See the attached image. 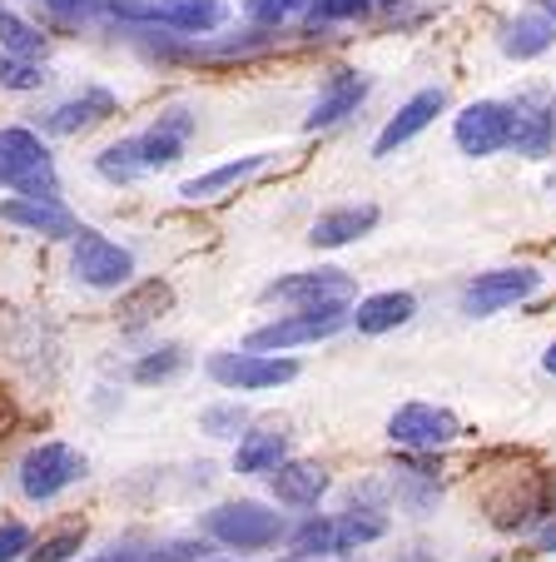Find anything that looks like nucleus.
<instances>
[{
	"label": "nucleus",
	"mask_w": 556,
	"mask_h": 562,
	"mask_svg": "<svg viewBox=\"0 0 556 562\" xmlns=\"http://www.w3.org/2000/svg\"><path fill=\"white\" fill-rule=\"evenodd\" d=\"M31 552V528L25 522H0V562H21Z\"/></svg>",
	"instance_id": "nucleus-32"
},
{
	"label": "nucleus",
	"mask_w": 556,
	"mask_h": 562,
	"mask_svg": "<svg viewBox=\"0 0 556 562\" xmlns=\"http://www.w3.org/2000/svg\"><path fill=\"white\" fill-rule=\"evenodd\" d=\"M263 304H288V308H318V304H353V274L348 269H298V274L273 279L263 289Z\"/></svg>",
	"instance_id": "nucleus-9"
},
{
	"label": "nucleus",
	"mask_w": 556,
	"mask_h": 562,
	"mask_svg": "<svg viewBox=\"0 0 556 562\" xmlns=\"http://www.w3.org/2000/svg\"><path fill=\"white\" fill-rule=\"evenodd\" d=\"M41 5H45V11H55L60 21H75V15H84L95 0H41Z\"/></svg>",
	"instance_id": "nucleus-35"
},
{
	"label": "nucleus",
	"mask_w": 556,
	"mask_h": 562,
	"mask_svg": "<svg viewBox=\"0 0 556 562\" xmlns=\"http://www.w3.org/2000/svg\"><path fill=\"white\" fill-rule=\"evenodd\" d=\"M546 284L542 269L532 265H507V269H487V274H477L473 284L462 289V314L467 318H487V314H502V308L512 304H526V299H536Z\"/></svg>",
	"instance_id": "nucleus-5"
},
{
	"label": "nucleus",
	"mask_w": 556,
	"mask_h": 562,
	"mask_svg": "<svg viewBox=\"0 0 556 562\" xmlns=\"http://www.w3.org/2000/svg\"><path fill=\"white\" fill-rule=\"evenodd\" d=\"M190 135H194V115H190V110H179V105L164 110V115H159L155 125L145 130V135H135L139 139V155H145V165H149V175L169 170V165L184 155Z\"/></svg>",
	"instance_id": "nucleus-16"
},
{
	"label": "nucleus",
	"mask_w": 556,
	"mask_h": 562,
	"mask_svg": "<svg viewBox=\"0 0 556 562\" xmlns=\"http://www.w3.org/2000/svg\"><path fill=\"white\" fill-rule=\"evenodd\" d=\"M169 304H174V289L159 284V279H145V284H135L129 294H120L115 314L125 318V324H149V318H159Z\"/></svg>",
	"instance_id": "nucleus-25"
},
{
	"label": "nucleus",
	"mask_w": 556,
	"mask_h": 562,
	"mask_svg": "<svg viewBox=\"0 0 556 562\" xmlns=\"http://www.w3.org/2000/svg\"><path fill=\"white\" fill-rule=\"evenodd\" d=\"M110 15L129 25H164L179 35H209L229 21L224 0H110Z\"/></svg>",
	"instance_id": "nucleus-3"
},
{
	"label": "nucleus",
	"mask_w": 556,
	"mask_h": 562,
	"mask_svg": "<svg viewBox=\"0 0 556 562\" xmlns=\"http://www.w3.org/2000/svg\"><path fill=\"white\" fill-rule=\"evenodd\" d=\"M184 363H190V353L179 349V344H164V349L145 353L135 363V383H169L174 373H184Z\"/></svg>",
	"instance_id": "nucleus-29"
},
{
	"label": "nucleus",
	"mask_w": 556,
	"mask_h": 562,
	"mask_svg": "<svg viewBox=\"0 0 556 562\" xmlns=\"http://www.w3.org/2000/svg\"><path fill=\"white\" fill-rule=\"evenodd\" d=\"M452 139H457L462 155H473V159L512 149V105H502V100H473V105L452 120Z\"/></svg>",
	"instance_id": "nucleus-11"
},
{
	"label": "nucleus",
	"mask_w": 556,
	"mask_h": 562,
	"mask_svg": "<svg viewBox=\"0 0 556 562\" xmlns=\"http://www.w3.org/2000/svg\"><path fill=\"white\" fill-rule=\"evenodd\" d=\"M115 110H120V100L110 95L105 86H90V90H80V95L45 110V130H50V135H84V130L105 125Z\"/></svg>",
	"instance_id": "nucleus-14"
},
{
	"label": "nucleus",
	"mask_w": 556,
	"mask_h": 562,
	"mask_svg": "<svg viewBox=\"0 0 556 562\" xmlns=\"http://www.w3.org/2000/svg\"><path fill=\"white\" fill-rule=\"evenodd\" d=\"M80 548H84V528H65V532H55V538H45L41 548L25 552V562H70Z\"/></svg>",
	"instance_id": "nucleus-31"
},
{
	"label": "nucleus",
	"mask_w": 556,
	"mask_h": 562,
	"mask_svg": "<svg viewBox=\"0 0 556 562\" xmlns=\"http://www.w3.org/2000/svg\"><path fill=\"white\" fill-rule=\"evenodd\" d=\"M70 269L90 289H125L135 279V255L125 245H115V239H105L100 229H80L70 249Z\"/></svg>",
	"instance_id": "nucleus-7"
},
{
	"label": "nucleus",
	"mask_w": 556,
	"mask_h": 562,
	"mask_svg": "<svg viewBox=\"0 0 556 562\" xmlns=\"http://www.w3.org/2000/svg\"><path fill=\"white\" fill-rule=\"evenodd\" d=\"M0 190L31 194V200H60V175L45 139L25 125L0 130Z\"/></svg>",
	"instance_id": "nucleus-1"
},
{
	"label": "nucleus",
	"mask_w": 556,
	"mask_h": 562,
	"mask_svg": "<svg viewBox=\"0 0 556 562\" xmlns=\"http://www.w3.org/2000/svg\"><path fill=\"white\" fill-rule=\"evenodd\" d=\"M288 458V438L259 428V434H243L239 453H234V473H273V468Z\"/></svg>",
	"instance_id": "nucleus-23"
},
{
	"label": "nucleus",
	"mask_w": 556,
	"mask_h": 562,
	"mask_svg": "<svg viewBox=\"0 0 556 562\" xmlns=\"http://www.w3.org/2000/svg\"><path fill=\"white\" fill-rule=\"evenodd\" d=\"M0 50L25 55V60H41V55H45V35L35 31L31 21H21L15 11H5V5H0Z\"/></svg>",
	"instance_id": "nucleus-27"
},
{
	"label": "nucleus",
	"mask_w": 556,
	"mask_h": 562,
	"mask_svg": "<svg viewBox=\"0 0 556 562\" xmlns=\"http://www.w3.org/2000/svg\"><path fill=\"white\" fill-rule=\"evenodd\" d=\"M442 110H447V90L442 86H432V90H418V95L412 100H402L398 105V115L388 120V125L378 130V139H373V155H393V149L398 145H408V139H418L422 130L432 125V120L442 115Z\"/></svg>",
	"instance_id": "nucleus-12"
},
{
	"label": "nucleus",
	"mask_w": 556,
	"mask_h": 562,
	"mask_svg": "<svg viewBox=\"0 0 556 562\" xmlns=\"http://www.w3.org/2000/svg\"><path fill=\"white\" fill-rule=\"evenodd\" d=\"M536 548H542V552H552V548H556V518L546 522L542 532H536Z\"/></svg>",
	"instance_id": "nucleus-36"
},
{
	"label": "nucleus",
	"mask_w": 556,
	"mask_h": 562,
	"mask_svg": "<svg viewBox=\"0 0 556 562\" xmlns=\"http://www.w3.org/2000/svg\"><path fill=\"white\" fill-rule=\"evenodd\" d=\"M314 0H243V21L259 25V31H279L294 15H304Z\"/></svg>",
	"instance_id": "nucleus-28"
},
{
	"label": "nucleus",
	"mask_w": 556,
	"mask_h": 562,
	"mask_svg": "<svg viewBox=\"0 0 556 562\" xmlns=\"http://www.w3.org/2000/svg\"><path fill=\"white\" fill-rule=\"evenodd\" d=\"M243 424V408H204V434L214 438H234Z\"/></svg>",
	"instance_id": "nucleus-33"
},
{
	"label": "nucleus",
	"mask_w": 556,
	"mask_h": 562,
	"mask_svg": "<svg viewBox=\"0 0 556 562\" xmlns=\"http://www.w3.org/2000/svg\"><path fill=\"white\" fill-rule=\"evenodd\" d=\"M263 165H269V155H243V159H229V165H219V170L184 180V184H179V194H184L190 204H200V200H219L224 190H234V184L253 180V175H259Z\"/></svg>",
	"instance_id": "nucleus-21"
},
{
	"label": "nucleus",
	"mask_w": 556,
	"mask_h": 562,
	"mask_svg": "<svg viewBox=\"0 0 556 562\" xmlns=\"http://www.w3.org/2000/svg\"><path fill=\"white\" fill-rule=\"evenodd\" d=\"M383 532H388V518H378V513H338L333 518V548L353 552V548H363V542H378Z\"/></svg>",
	"instance_id": "nucleus-26"
},
{
	"label": "nucleus",
	"mask_w": 556,
	"mask_h": 562,
	"mask_svg": "<svg viewBox=\"0 0 556 562\" xmlns=\"http://www.w3.org/2000/svg\"><path fill=\"white\" fill-rule=\"evenodd\" d=\"M0 220L25 234H41V239H75L84 229L60 200H31V194H15V200L0 204Z\"/></svg>",
	"instance_id": "nucleus-13"
},
{
	"label": "nucleus",
	"mask_w": 556,
	"mask_h": 562,
	"mask_svg": "<svg viewBox=\"0 0 556 562\" xmlns=\"http://www.w3.org/2000/svg\"><path fill=\"white\" fill-rule=\"evenodd\" d=\"M552 155H556V100H552Z\"/></svg>",
	"instance_id": "nucleus-39"
},
{
	"label": "nucleus",
	"mask_w": 556,
	"mask_h": 562,
	"mask_svg": "<svg viewBox=\"0 0 556 562\" xmlns=\"http://www.w3.org/2000/svg\"><path fill=\"white\" fill-rule=\"evenodd\" d=\"M269 488H273V498L288 503V508H314L328 493V468L308 463V458H284V463L269 473Z\"/></svg>",
	"instance_id": "nucleus-18"
},
{
	"label": "nucleus",
	"mask_w": 556,
	"mask_h": 562,
	"mask_svg": "<svg viewBox=\"0 0 556 562\" xmlns=\"http://www.w3.org/2000/svg\"><path fill=\"white\" fill-rule=\"evenodd\" d=\"M542 369H546V373H552V379H556V339L546 344V353H542Z\"/></svg>",
	"instance_id": "nucleus-38"
},
{
	"label": "nucleus",
	"mask_w": 556,
	"mask_h": 562,
	"mask_svg": "<svg viewBox=\"0 0 556 562\" xmlns=\"http://www.w3.org/2000/svg\"><path fill=\"white\" fill-rule=\"evenodd\" d=\"M353 324V308L348 304H318V308H294V314H279L273 324L253 329L243 339V349H259V353H288V349H304V344L318 339H333L338 329Z\"/></svg>",
	"instance_id": "nucleus-2"
},
{
	"label": "nucleus",
	"mask_w": 556,
	"mask_h": 562,
	"mask_svg": "<svg viewBox=\"0 0 556 562\" xmlns=\"http://www.w3.org/2000/svg\"><path fill=\"white\" fill-rule=\"evenodd\" d=\"M367 100V80L358 70H333L328 75V86L318 90V100H314V110H308V120H304V130H333V125H343L348 115H358V105Z\"/></svg>",
	"instance_id": "nucleus-15"
},
{
	"label": "nucleus",
	"mask_w": 556,
	"mask_h": 562,
	"mask_svg": "<svg viewBox=\"0 0 556 562\" xmlns=\"http://www.w3.org/2000/svg\"><path fill=\"white\" fill-rule=\"evenodd\" d=\"M388 438L398 448H412V453H438V448L462 438V418L442 404H402L388 418Z\"/></svg>",
	"instance_id": "nucleus-10"
},
{
	"label": "nucleus",
	"mask_w": 556,
	"mask_h": 562,
	"mask_svg": "<svg viewBox=\"0 0 556 562\" xmlns=\"http://www.w3.org/2000/svg\"><path fill=\"white\" fill-rule=\"evenodd\" d=\"M15 477H21V493L31 503H50V498H60L65 488H75V483L84 477V458L75 453L70 443H41V448H31V453L21 458Z\"/></svg>",
	"instance_id": "nucleus-6"
},
{
	"label": "nucleus",
	"mask_w": 556,
	"mask_h": 562,
	"mask_svg": "<svg viewBox=\"0 0 556 562\" xmlns=\"http://www.w3.org/2000/svg\"><path fill=\"white\" fill-rule=\"evenodd\" d=\"M367 5H373V0H314V15L318 21H353Z\"/></svg>",
	"instance_id": "nucleus-34"
},
{
	"label": "nucleus",
	"mask_w": 556,
	"mask_h": 562,
	"mask_svg": "<svg viewBox=\"0 0 556 562\" xmlns=\"http://www.w3.org/2000/svg\"><path fill=\"white\" fill-rule=\"evenodd\" d=\"M378 204H343V210H328L314 220V229H308V245L314 249H343L353 245V239H363V234L378 229Z\"/></svg>",
	"instance_id": "nucleus-17"
},
{
	"label": "nucleus",
	"mask_w": 556,
	"mask_h": 562,
	"mask_svg": "<svg viewBox=\"0 0 556 562\" xmlns=\"http://www.w3.org/2000/svg\"><path fill=\"white\" fill-rule=\"evenodd\" d=\"M393 562H438V558H432L428 548H408V552H398V558H393Z\"/></svg>",
	"instance_id": "nucleus-37"
},
{
	"label": "nucleus",
	"mask_w": 556,
	"mask_h": 562,
	"mask_svg": "<svg viewBox=\"0 0 556 562\" xmlns=\"http://www.w3.org/2000/svg\"><path fill=\"white\" fill-rule=\"evenodd\" d=\"M209 379L219 383V389L259 393V389H279V383H294V379H298V363H294V359H279V353H259V349L214 353V359H209Z\"/></svg>",
	"instance_id": "nucleus-8"
},
{
	"label": "nucleus",
	"mask_w": 556,
	"mask_h": 562,
	"mask_svg": "<svg viewBox=\"0 0 556 562\" xmlns=\"http://www.w3.org/2000/svg\"><path fill=\"white\" fill-rule=\"evenodd\" d=\"M412 314H418V299H412L408 289H383V294L358 299L353 329L367 334V339H378V334H393V329H402V324H412Z\"/></svg>",
	"instance_id": "nucleus-19"
},
{
	"label": "nucleus",
	"mask_w": 556,
	"mask_h": 562,
	"mask_svg": "<svg viewBox=\"0 0 556 562\" xmlns=\"http://www.w3.org/2000/svg\"><path fill=\"white\" fill-rule=\"evenodd\" d=\"M512 149L526 159H542L552 155V105H532V100H522V105H512Z\"/></svg>",
	"instance_id": "nucleus-22"
},
{
	"label": "nucleus",
	"mask_w": 556,
	"mask_h": 562,
	"mask_svg": "<svg viewBox=\"0 0 556 562\" xmlns=\"http://www.w3.org/2000/svg\"><path fill=\"white\" fill-rule=\"evenodd\" d=\"M95 175H100V180H110V184H135V180H145L149 165H145V155H139V139L129 135V139H115V145H105V149L95 155Z\"/></svg>",
	"instance_id": "nucleus-24"
},
{
	"label": "nucleus",
	"mask_w": 556,
	"mask_h": 562,
	"mask_svg": "<svg viewBox=\"0 0 556 562\" xmlns=\"http://www.w3.org/2000/svg\"><path fill=\"white\" fill-rule=\"evenodd\" d=\"M204 532H209L214 542H224V548L259 552L284 538V518L253 498H239V503H219V508L204 513Z\"/></svg>",
	"instance_id": "nucleus-4"
},
{
	"label": "nucleus",
	"mask_w": 556,
	"mask_h": 562,
	"mask_svg": "<svg viewBox=\"0 0 556 562\" xmlns=\"http://www.w3.org/2000/svg\"><path fill=\"white\" fill-rule=\"evenodd\" d=\"M552 45H556V15L546 11V5L522 11L517 21L502 25V55L507 60H536V55H546Z\"/></svg>",
	"instance_id": "nucleus-20"
},
{
	"label": "nucleus",
	"mask_w": 556,
	"mask_h": 562,
	"mask_svg": "<svg viewBox=\"0 0 556 562\" xmlns=\"http://www.w3.org/2000/svg\"><path fill=\"white\" fill-rule=\"evenodd\" d=\"M45 86V75L35 60H25V55H11V50H0V90H41Z\"/></svg>",
	"instance_id": "nucleus-30"
}]
</instances>
